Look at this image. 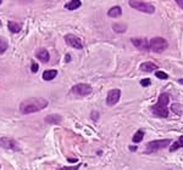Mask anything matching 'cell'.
Segmentation results:
<instances>
[{
  "mask_svg": "<svg viewBox=\"0 0 183 170\" xmlns=\"http://www.w3.org/2000/svg\"><path fill=\"white\" fill-rule=\"evenodd\" d=\"M48 100L43 99V97H31V99H26L25 101H22L20 103V112L21 114H32L36 112H39L42 110H44L48 106Z\"/></svg>",
  "mask_w": 183,
  "mask_h": 170,
  "instance_id": "6da1fadb",
  "label": "cell"
},
{
  "mask_svg": "<svg viewBox=\"0 0 183 170\" xmlns=\"http://www.w3.org/2000/svg\"><path fill=\"white\" fill-rule=\"evenodd\" d=\"M170 102V96L167 94H161L159 96L157 103L151 106V112L153 114H155L156 117L160 118H167L168 116V111H167V103Z\"/></svg>",
  "mask_w": 183,
  "mask_h": 170,
  "instance_id": "7a4b0ae2",
  "label": "cell"
},
{
  "mask_svg": "<svg viewBox=\"0 0 183 170\" xmlns=\"http://www.w3.org/2000/svg\"><path fill=\"white\" fill-rule=\"evenodd\" d=\"M168 46L166 39L161 38V37H155L149 41V47L153 52L155 54H161L164 50H166Z\"/></svg>",
  "mask_w": 183,
  "mask_h": 170,
  "instance_id": "3957f363",
  "label": "cell"
},
{
  "mask_svg": "<svg viewBox=\"0 0 183 170\" xmlns=\"http://www.w3.org/2000/svg\"><path fill=\"white\" fill-rule=\"evenodd\" d=\"M129 6L140 11V12H145V14H154L155 12V8L154 5L149 4V3H145V2H129Z\"/></svg>",
  "mask_w": 183,
  "mask_h": 170,
  "instance_id": "277c9868",
  "label": "cell"
},
{
  "mask_svg": "<svg viewBox=\"0 0 183 170\" xmlns=\"http://www.w3.org/2000/svg\"><path fill=\"white\" fill-rule=\"evenodd\" d=\"M93 89L89 84H84V83H79V84H76L74 87H72L71 89V93L77 95V96H88L92 94Z\"/></svg>",
  "mask_w": 183,
  "mask_h": 170,
  "instance_id": "5b68a950",
  "label": "cell"
},
{
  "mask_svg": "<svg viewBox=\"0 0 183 170\" xmlns=\"http://www.w3.org/2000/svg\"><path fill=\"white\" fill-rule=\"evenodd\" d=\"M170 143H171V140H170V139L150 141V142L147 145V152H154V151H159V149L166 148Z\"/></svg>",
  "mask_w": 183,
  "mask_h": 170,
  "instance_id": "8992f818",
  "label": "cell"
},
{
  "mask_svg": "<svg viewBox=\"0 0 183 170\" xmlns=\"http://www.w3.org/2000/svg\"><path fill=\"white\" fill-rule=\"evenodd\" d=\"M0 147L2 148H6V149H14V151H20V146L16 142V140L11 139V137H0Z\"/></svg>",
  "mask_w": 183,
  "mask_h": 170,
  "instance_id": "52a82bcc",
  "label": "cell"
},
{
  "mask_svg": "<svg viewBox=\"0 0 183 170\" xmlns=\"http://www.w3.org/2000/svg\"><path fill=\"white\" fill-rule=\"evenodd\" d=\"M65 41H66L67 45H70V46H72V47H74V49H77V50L83 49V43H82V40H81L78 37L73 35V34H66V35H65Z\"/></svg>",
  "mask_w": 183,
  "mask_h": 170,
  "instance_id": "ba28073f",
  "label": "cell"
},
{
  "mask_svg": "<svg viewBox=\"0 0 183 170\" xmlns=\"http://www.w3.org/2000/svg\"><path fill=\"white\" fill-rule=\"evenodd\" d=\"M121 97V90L120 89H112L108 93V96H106V103L108 106H114L119 102Z\"/></svg>",
  "mask_w": 183,
  "mask_h": 170,
  "instance_id": "9c48e42d",
  "label": "cell"
},
{
  "mask_svg": "<svg viewBox=\"0 0 183 170\" xmlns=\"http://www.w3.org/2000/svg\"><path fill=\"white\" fill-rule=\"evenodd\" d=\"M131 41H132V44H133L137 49H139V50H142V51H148V50H150V47H149V41H148L145 38H132Z\"/></svg>",
  "mask_w": 183,
  "mask_h": 170,
  "instance_id": "30bf717a",
  "label": "cell"
},
{
  "mask_svg": "<svg viewBox=\"0 0 183 170\" xmlns=\"http://www.w3.org/2000/svg\"><path fill=\"white\" fill-rule=\"evenodd\" d=\"M36 57L39 60V61H42V62H44V63H47V62H49V60H50V54H49V51L47 50V49H38L37 51H36Z\"/></svg>",
  "mask_w": 183,
  "mask_h": 170,
  "instance_id": "8fae6325",
  "label": "cell"
},
{
  "mask_svg": "<svg viewBox=\"0 0 183 170\" xmlns=\"http://www.w3.org/2000/svg\"><path fill=\"white\" fill-rule=\"evenodd\" d=\"M62 122V117L60 114H49L45 117V123L55 125V124H60Z\"/></svg>",
  "mask_w": 183,
  "mask_h": 170,
  "instance_id": "7c38bea8",
  "label": "cell"
},
{
  "mask_svg": "<svg viewBox=\"0 0 183 170\" xmlns=\"http://www.w3.org/2000/svg\"><path fill=\"white\" fill-rule=\"evenodd\" d=\"M8 28L11 33H20L22 29V25L19 22H14V21H9L8 22Z\"/></svg>",
  "mask_w": 183,
  "mask_h": 170,
  "instance_id": "4fadbf2b",
  "label": "cell"
},
{
  "mask_svg": "<svg viewBox=\"0 0 183 170\" xmlns=\"http://www.w3.org/2000/svg\"><path fill=\"white\" fill-rule=\"evenodd\" d=\"M122 15V9L121 6H114L111 8L109 11H108V16L109 17H112V18H117Z\"/></svg>",
  "mask_w": 183,
  "mask_h": 170,
  "instance_id": "5bb4252c",
  "label": "cell"
},
{
  "mask_svg": "<svg viewBox=\"0 0 183 170\" xmlns=\"http://www.w3.org/2000/svg\"><path fill=\"white\" fill-rule=\"evenodd\" d=\"M56 75H57V70H56V69H48V70H44V72H43V79L47 80V81L53 80Z\"/></svg>",
  "mask_w": 183,
  "mask_h": 170,
  "instance_id": "9a60e30c",
  "label": "cell"
},
{
  "mask_svg": "<svg viewBox=\"0 0 183 170\" xmlns=\"http://www.w3.org/2000/svg\"><path fill=\"white\" fill-rule=\"evenodd\" d=\"M81 5H82V3L79 2V0H72V2H68L67 4H65V9H67L70 11H73L78 8H81Z\"/></svg>",
  "mask_w": 183,
  "mask_h": 170,
  "instance_id": "2e32d148",
  "label": "cell"
},
{
  "mask_svg": "<svg viewBox=\"0 0 183 170\" xmlns=\"http://www.w3.org/2000/svg\"><path fill=\"white\" fill-rule=\"evenodd\" d=\"M140 69H142L143 72L150 73V72H153L154 69H157V67H156L153 62H144V63L140 64Z\"/></svg>",
  "mask_w": 183,
  "mask_h": 170,
  "instance_id": "e0dca14e",
  "label": "cell"
},
{
  "mask_svg": "<svg viewBox=\"0 0 183 170\" xmlns=\"http://www.w3.org/2000/svg\"><path fill=\"white\" fill-rule=\"evenodd\" d=\"M112 29L116 33H125L127 31V26L125 23H115V25H112Z\"/></svg>",
  "mask_w": 183,
  "mask_h": 170,
  "instance_id": "ac0fdd59",
  "label": "cell"
},
{
  "mask_svg": "<svg viewBox=\"0 0 183 170\" xmlns=\"http://www.w3.org/2000/svg\"><path fill=\"white\" fill-rule=\"evenodd\" d=\"M9 47V43L4 37H0V55L4 54Z\"/></svg>",
  "mask_w": 183,
  "mask_h": 170,
  "instance_id": "d6986e66",
  "label": "cell"
},
{
  "mask_svg": "<svg viewBox=\"0 0 183 170\" xmlns=\"http://www.w3.org/2000/svg\"><path fill=\"white\" fill-rule=\"evenodd\" d=\"M181 147H183V136H179L178 141L174 142V143L170 147V152H174L176 149H178V148H181Z\"/></svg>",
  "mask_w": 183,
  "mask_h": 170,
  "instance_id": "ffe728a7",
  "label": "cell"
},
{
  "mask_svg": "<svg viewBox=\"0 0 183 170\" xmlns=\"http://www.w3.org/2000/svg\"><path fill=\"white\" fill-rule=\"evenodd\" d=\"M143 137H144V131L143 130H138L136 134H134V136H133V142H136V143H138V142H140L142 140H143Z\"/></svg>",
  "mask_w": 183,
  "mask_h": 170,
  "instance_id": "44dd1931",
  "label": "cell"
},
{
  "mask_svg": "<svg viewBox=\"0 0 183 170\" xmlns=\"http://www.w3.org/2000/svg\"><path fill=\"white\" fill-rule=\"evenodd\" d=\"M171 108H172V111L174 112V113H177L178 116H181L182 114V106L181 105H178V103H173L172 106H171Z\"/></svg>",
  "mask_w": 183,
  "mask_h": 170,
  "instance_id": "7402d4cb",
  "label": "cell"
},
{
  "mask_svg": "<svg viewBox=\"0 0 183 170\" xmlns=\"http://www.w3.org/2000/svg\"><path fill=\"white\" fill-rule=\"evenodd\" d=\"M155 75H156L159 79H162V80H165V79H167V78H168V75H167L165 72H161V70H156Z\"/></svg>",
  "mask_w": 183,
  "mask_h": 170,
  "instance_id": "603a6c76",
  "label": "cell"
},
{
  "mask_svg": "<svg viewBox=\"0 0 183 170\" xmlns=\"http://www.w3.org/2000/svg\"><path fill=\"white\" fill-rule=\"evenodd\" d=\"M38 68H39L38 63H36V62L33 61V62H32V66H31V70H32V73H37V72H38Z\"/></svg>",
  "mask_w": 183,
  "mask_h": 170,
  "instance_id": "cb8c5ba5",
  "label": "cell"
},
{
  "mask_svg": "<svg viewBox=\"0 0 183 170\" xmlns=\"http://www.w3.org/2000/svg\"><path fill=\"white\" fill-rule=\"evenodd\" d=\"M79 166H81L79 164H78V165H74V166H64V168H61L60 170H78Z\"/></svg>",
  "mask_w": 183,
  "mask_h": 170,
  "instance_id": "d4e9b609",
  "label": "cell"
},
{
  "mask_svg": "<svg viewBox=\"0 0 183 170\" xmlns=\"http://www.w3.org/2000/svg\"><path fill=\"white\" fill-rule=\"evenodd\" d=\"M140 85H142V87H149V85H150V79H143L142 81H140Z\"/></svg>",
  "mask_w": 183,
  "mask_h": 170,
  "instance_id": "484cf974",
  "label": "cell"
},
{
  "mask_svg": "<svg viewBox=\"0 0 183 170\" xmlns=\"http://www.w3.org/2000/svg\"><path fill=\"white\" fill-rule=\"evenodd\" d=\"M90 117H92V119L93 120H98V118H99V113L97 112V111H93L90 113Z\"/></svg>",
  "mask_w": 183,
  "mask_h": 170,
  "instance_id": "4316f807",
  "label": "cell"
},
{
  "mask_svg": "<svg viewBox=\"0 0 183 170\" xmlns=\"http://www.w3.org/2000/svg\"><path fill=\"white\" fill-rule=\"evenodd\" d=\"M176 3H177V5H178V6H179V8L183 10V0H177Z\"/></svg>",
  "mask_w": 183,
  "mask_h": 170,
  "instance_id": "83f0119b",
  "label": "cell"
},
{
  "mask_svg": "<svg viewBox=\"0 0 183 170\" xmlns=\"http://www.w3.org/2000/svg\"><path fill=\"white\" fill-rule=\"evenodd\" d=\"M70 58H71V56H70V55H66V62H70V61H71Z\"/></svg>",
  "mask_w": 183,
  "mask_h": 170,
  "instance_id": "f1b7e54d",
  "label": "cell"
},
{
  "mask_svg": "<svg viewBox=\"0 0 183 170\" xmlns=\"http://www.w3.org/2000/svg\"><path fill=\"white\" fill-rule=\"evenodd\" d=\"M129 149H131V151H136V149H137V147H134V146H131V147H129Z\"/></svg>",
  "mask_w": 183,
  "mask_h": 170,
  "instance_id": "f546056e",
  "label": "cell"
},
{
  "mask_svg": "<svg viewBox=\"0 0 183 170\" xmlns=\"http://www.w3.org/2000/svg\"><path fill=\"white\" fill-rule=\"evenodd\" d=\"M178 83H179V84H182V85H183V79H178Z\"/></svg>",
  "mask_w": 183,
  "mask_h": 170,
  "instance_id": "4dcf8cb0",
  "label": "cell"
},
{
  "mask_svg": "<svg viewBox=\"0 0 183 170\" xmlns=\"http://www.w3.org/2000/svg\"><path fill=\"white\" fill-rule=\"evenodd\" d=\"M0 4H2V2H0Z\"/></svg>",
  "mask_w": 183,
  "mask_h": 170,
  "instance_id": "1f68e13d",
  "label": "cell"
},
{
  "mask_svg": "<svg viewBox=\"0 0 183 170\" xmlns=\"http://www.w3.org/2000/svg\"><path fill=\"white\" fill-rule=\"evenodd\" d=\"M0 166H2V165H0Z\"/></svg>",
  "mask_w": 183,
  "mask_h": 170,
  "instance_id": "d6a6232c",
  "label": "cell"
}]
</instances>
